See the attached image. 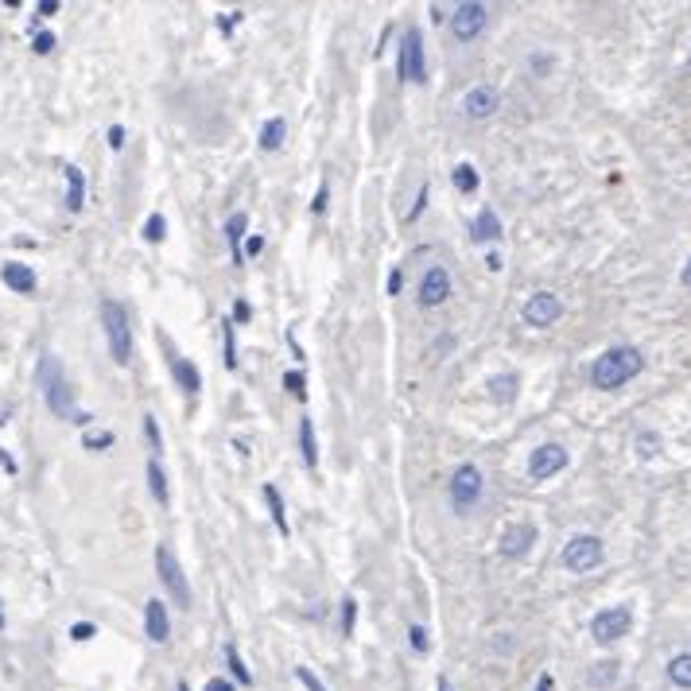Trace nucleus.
<instances>
[{
	"mask_svg": "<svg viewBox=\"0 0 691 691\" xmlns=\"http://www.w3.org/2000/svg\"><path fill=\"white\" fill-rule=\"evenodd\" d=\"M684 284H687V288H691V261H687V264H684Z\"/></svg>",
	"mask_w": 691,
	"mask_h": 691,
	"instance_id": "nucleus-50",
	"label": "nucleus"
},
{
	"mask_svg": "<svg viewBox=\"0 0 691 691\" xmlns=\"http://www.w3.org/2000/svg\"><path fill=\"white\" fill-rule=\"evenodd\" d=\"M39 393L47 408L58 416V419H74V424H90V412H82L74 404V389H70L63 366H58L55 354H43L39 358Z\"/></svg>",
	"mask_w": 691,
	"mask_h": 691,
	"instance_id": "nucleus-1",
	"label": "nucleus"
},
{
	"mask_svg": "<svg viewBox=\"0 0 691 691\" xmlns=\"http://www.w3.org/2000/svg\"><path fill=\"white\" fill-rule=\"evenodd\" d=\"M0 280L12 288V291H20V296H31L35 291V272L28 264H20V261H12V264H4V272H0Z\"/></svg>",
	"mask_w": 691,
	"mask_h": 691,
	"instance_id": "nucleus-17",
	"label": "nucleus"
},
{
	"mask_svg": "<svg viewBox=\"0 0 691 691\" xmlns=\"http://www.w3.org/2000/svg\"><path fill=\"white\" fill-rule=\"evenodd\" d=\"M401 78L412 82V86L428 82V51H424V35L416 28H408L401 39Z\"/></svg>",
	"mask_w": 691,
	"mask_h": 691,
	"instance_id": "nucleus-5",
	"label": "nucleus"
},
{
	"mask_svg": "<svg viewBox=\"0 0 691 691\" xmlns=\"http://www.w3.org/2000/svg\"><path fill=\"white\" fill-rule=\"evenodd\" d=\"M109 148H125V128L121 125L109 128Z\"/></svg>",
	"mask_w": 691,
	"mask_h": 691,
	"instance_id": "nucleus-42",
	"label": "nucleus"
},
{
	"mask_svg": "<svg viewBox=\"0 0 691 691\" xmlns=\"http://www.w3.org/2000/svg\"><path fill=\"white\" fill-rule=\"evenodd\" d=\"M602 564V540L599 536H575V540H567L564 548V567L575 571V575H587Z\"/></svg>",
	"mask_w": 691,
	"mask_h": 691,
	"instance_id": "nucleus-7",
	"label": "nucleus"
},
{
	"mask_svg": "<svg viewBox=\"0 0 691 691\" xmlns=\"http://www.w3.org/2000/svg\"><path fill=\"white\" fill-rule=\"evenodd\" d=\"M233 315H238V323H245V319H249V303L238 299V303H233Z\"/></svg>",
	"mask_w": 691,
	"mask_h": 691,
	"instance_id": "nucleus-44",
	"label": "nucleus"
},
{
	"mask_svg": "<svg viewBox=\"0 0 691 691\" xmlns=\"http://www.w3.org/2000/svg\"><path fill=\"white\" fill-rule=\"evenodd\" d=\"M148 486H151V497H156L160 505H168L171 494H168V474H163L160 459H151V462H148Z\"/></svg>",
	"mask_w": 691,
	"mask_h": 691,
	"instance_id": "nucleus-23",
	"label": "nucleus"
},
{
	"mask_svg": "<svg viewBox=\"0 0 691 691\" xmlns=\"http://www.w3.org/2000/svg\"><path fill=\"white\" fill-rule=\"evenodd\" d=\"M144 238H148V241H163V238H168V221H163L160 214H151V218L144 221Z\"/></svg>",
	"mask_w": 691,
	"mask_h": 691,
	"instance_id": "nucleus-32",
	"label": "nucleus"
},
{
	"mask_svg": "<svg viewBox=\"0 0 691 691\" xmlns=\"http://www.w3.org/2000/svg\"><path fill=\"white\" fill-rule=\"evenodd\" d=\"M171 373H175V381H179V389H183L186 396L203 393V377H198V369H194L186 358H171Z\"/></svg>",
	"mask_w": 691,
	"mask_h": 691,
	"instance_id": "nucleus-19",
	"label": "nucleus"
},
{
	"mask_svg": "<svg viewBox=\"0 0 691 691\" xmlns=\"http://www.w3.org/2000/svg\"><path fill=\"white\" fill-rule=\"evenodd\" d=\"M326 198H331V186H319V194H315V203H311V214H323V210H326Z\"/></svg>",
	"mask_w": 691,
	"mask_h": 691,
	"instance_id": "nucleus-41",
	"label": "nucleus"
},
{
	"mask_svg": "<svg viewBox=\"0 0 691 691\" xmlns=\"http://www.w3.org/2000/svg\"><path fill=\"white\" fill-rule=\"evenodd\" d=\"M408 634H412V649L416 652H428V629L424 626H412Z\"/></svg>",
	"mask_w": 691,
	"mask_h": 691,
	"instance_id": "nucleus-38",
	"label": "nucleus"
},
{
	"mask_svg": "<svg viewBox=\"0 0 691 691\" xmlns=\"http://www.w3.org/2000/svg\"><path fill=\"white\" fill-rule=\"evenodd\" d=\"M501 105V93L494 86H474L471 93L462 98V113L474 117V121H486V117H494Z\"/></svg>",
	"mask_w": 691,
	"mask_h": 691,
	"instance_id": "nucleus-14",
	"label": "nucleus"
},
{
	"mask_svg": "<svg viewBox=\"0 0 691 691\" xmlns=\"http://www.w3.org/2000/svg\"><path fill=\"white\" fill-rule=\"evenodd\" d=\"M144 436H148V443H151V451H163V436H160V424H156V416L151 412H144Z\"/></svg>",
	"mask_w": 691,
	"mask_h": 691,
	"instance_id": "nucleus-33",
	"label": "nucleus"
},
{
	"mask_svg": "<svg viewBox=\"0 0 691 691\" xmlns=\"http://www.w3.org/2000/svg\"><path fill=\"white\" fill-rule=\"evenodd\" d=\"M261 249H264V238H249V241H245V253H249V256H256Z\"/></svg>",
	"mask_w": 691,
	"mask_h": 691,
	"instance_id": "nucleus-43",
	"label": "nucleus"
},
{
	"mask_svg": "<svg viewBox=\"0 0 691 691\" xmlns=\"http://www.w3.org/2000/svg\"><path fill=\"white\" fill-rule=\"evenodd\" d=\"M245 229H249V218L241 214H229L226 218V241H229V256H233V264H241V256H245V249H241V238H245Z\"/></svg>",
	"mask_w": 691,
	"mask_h": 691,
	"instance_id": "nucleus-20",
	"label": "nucleus"
},
{
	"mask_svg": "<svg viewBox=\"0 0 691 691\" xmlns=\"http://www.w3.org/2000/svg\"><path fill=\"white\" fill-rule=\"evenodd\" d=\"M489 384H494V396H497V401H513V396H517V373H501V377H494V381H489Z\"/></svg>",
	"mask_w": 691,
	"mask_h": 691,
	"instance_id": "nucleus-28",
	"label": "nucleus"
},
{
	"mask_svg": "<svg viewBox=\"0 0 691 691\" xmlns=\"http://www.w3.org/2000/svg\"><path fill=\"white\" fill-rule=\"evenodd\" d=\"M35 12H39V16H55V12H58V0H43V4L35 8Z\"/></svg>",
	"mask_w": 691,
	"mask_h": 691,
	"instance_id": "nucleus-45",
	"label": "nucleus"
},
{
	"mask_svg": "<svg viewBox=\"0 0 691 691\" xmlns=\"http://www.w3.org/2000/svg\"><path fill=\"white\" fill-rule=\"evenodd\" d=\"M226 664H229V672L238 676V684H253V672L241 664V652H238V645H233V641L226 645Z\"/></svg>",
	"mask_w": 691,
	"mask_h": 691,
	"instance_id": "nucleus-27",
	"label": "nucleus"
},
{
	"mask_svg": "<svg viewBox=\"0 0 691 691\" xmlns=\"http://www.w3.org/2000/svg\"><path fill=\"white\" fill-rule=\"evenodd\" d=\"M221 338H226V366L238 369V338H233V319H221Z\"/></svg>",
	"mask_w": 691,
	"mask_h": 691,
	"instance_id": "nucleus-29",
	"label": "nucleus"
},
{
	"mask_svg": "<svg viewBox=\"0 0 691 691\" xmlns=\"http://www.w3.org/2000/svg\"><path fill=\"white\" fill-rule=\"evenodd\" d=\"M564 466H567V451L559 447V443H544V447H536L532 459H529V478L532 482H544V478L559 474Z\"/></svg>",
	"mask_w": 691,
	"mask_h": 691,
	"instance_id": "nucleus-11",
	"label": "nucleus"
},
{
	"mask_svg": "<svg viewBox=\"0 0 691 691\" xmlns=\"http://www.w3.org/2000/svg\"><path fill=\"white\" fill-rule=\"evenodd\" d=\"M299 447H303V462L315 471V462H319V447H315V428H311V416L299 419Z\"/></svg>",
	"mask_w": 691,
	"mask_h": 691,
	"instance_id": "nucleus-24",
	"label": "nucleus"
},
{
	"mask_svg": "<svg viewBox=\"0 0 691 691\" xmlns=\"http://www.w3.org/2000/svg\"><path fill=\"white\" fill-rule=\"evenodd\" d=\"M284 136H288L284 117H272V121H264V128H261V148H264V151H276L280 144H284Z\"/></svg>",
	"mask_w": 691,
	"mask_h": 691,
	"instance_id": "nucleus-22",
	"label": "nucleus"
},
{
	"mask_svg": "<svg viewBox=\"0 0 691 691\" xmlns=\"http://www.w3.org/2000/svg\"><path fill=\"white\" fill-rule=\"evenodd\" d=\"M66 210L70 214H78L82 206H86V179H82V171L74 168V163H66Z\"/></svg>",
	"mask_w": 691,
	"mask_h": 691,
	"instance_id": "nucleus-18",
	"label": "nucleus"
},
{
	"mask_svg": "<svg viewBox=\"0 0 691 691\" xmlns=\"http://www.w3.org/2000/svg\"><path fill=\"white\" fill-rule=\"evenodd\" d=\"M424 206H428V183H424V186H419V198H416V206H412V210H408V221H416L419 214H424Z\"/></svg>",
	"mask_w": 691,
	"mask_h": 691,
	"instance_id": "nucleus-40",
	"label": "nucleus"
},
{
	"mask_svg": "<svg viewBox=\"0 0 691 691\" xmlns=\"http://www.w3.org/2000/svg\"><path fill=\"white\" fill-rule=\"evenodd\" d=\"M657 451H661V436H652V431H641V436H637V454H641V459H652Z\"/></svg>",
	"mask_w": 691,
	"mask_h": 691,
	"instance_id": "nucleus-30",
	"label": "nucleus"
},
{
	"mask_svg": "<svg viewBox=\"0 0 691 691\" xmlns=\"http://www.w3.org/2000/svg\"><path fill=\"white\" fill-rule=\"evenodd\" d=\"M447 296H451V272L443 264H431L424 272V280H419L416 303L424 311H431V307H439V303H447Z\"/></svg>",
	"mask_w": 691,
	"mask_h": 691,
	"instance_id": "nucleus-10",
	"label": "nucleus"
},
{
	"mask_svg": "<svg viewBox=\"0 0 691 691\" xmlns=\"http://www.w3.org/2000/svg\"><path fill=\"white\" fill-rule=\"evenodd\" d=\"M478 497H482V474H478V466L462 462L451 478V505L459 513H466L471 505H478Z\"/></svg>",
	"mask_w": 691,
	"mask_h": 691,
	"instance_id": "nucleus-9",
	"label": "nucleus"
},
{
	"mask_svg": "<svg viewBox=\"0 0 691 691\" xmlns=\"http://www.w3.org/2000/svg\"><path fill=\"white\" fill-rule=\"evenodd\" d=\"M471 241L474 245H489V241H501V218L494 210H478V218L471 221Z\"/></svg>",
	"mask_w": 691,
	"mask_h": 691,
	"instance_id": "nucleus-16",
	"label": "nucleus"
},
{
	"mask_svg": "<svg viewBox=\"0 0 691 691\" xmlns=\"http://www.w3.org/2000/svg\"><path fill=\"white\" fill-rule=\"evenodd\" d=\"M206 691H233V684H229V680H210Z\"/></svg>",
	"mask_w": 691,
	"mask_h": 691,
	"instance_id": "nucleus-47",
	"label": "nucleus"
},
{
	"mask_svg": "<svg viewBox=\"0 0 691 691\" xmlns=\"http://www.w3.org/2000/svg\"><path fill=\"white\" fill-rule=\"evenodd\" d=\"M645 369V358H641V350L634 346H614V350H606V354L591 366V384L594 389H622L626 381H634L637 373Z\"/></svg>",
	"mask_w": 691,
	"mask_h": 691,
	"instance_id": "nucleus-2",
	"label": "nucleus"
},
{
	"mask_svg": "<svg viewBox=\"0 0 691 691\" xmlns=\"http://www.w3.org/2000/svg\"><path fill=\"white\" fill-rule=\"evenodd\" d=\"M284 384H288V393L296 396V401H307V384H303V373H299V369L284 373Z\"/></svg>",
	"mask_w": 691,
	"mask_h": 691,
	"instance_id": "nucleus-31",
	"label": "nucleus"
},
{
	"mask_svg": "<svg viewBox=\"0 0 691 691\" xmlns=\"http://www.w3.org/2000/svg\"><path fill=\"white\" fill-rule=\"evenodd\" d=\"M669 680L676 687H691V652H680V657L669 661Z\"/></svg>",
	"mask_w": 691,
	"mask_h": 691,
	"instance_id": "nucleus-26",
	"label": "nucleus"
},
{
	"mask_svg": "<svg viewBox=\"0 0 691 691\" xmlns=\"http://www.w3.org/2000/svg\"><path fill=\"white\" fill-rule=\"evenodd\" d=\"M436 691H451V684H447V676H439V684H436Z\"/></svg>",
	"mask_w": 691,
	"mask_h": 691,
	"instance_id": "nucleus-49",
	"label": "nucleus"
},
{
	"mask_svg": "<svg viewBox=\"0 0 691 691\" xmlns=\"http://www.w3.org/2000/svg\"><path fill=\"white\" fill-rule=\"evenodd\" d=\"M0 626H4V618H0Z\"/></svg>",
	"mask_w": 691,
	"mask_h": 691,
	"instance_id": "nucleus-53",
	"label": "nucleus"
},
{
	"mask_svg": "<svg viewBox=\"0 0 691 691\" xmlns=\"http://www.w3.org/2000/svg\"><path fill=\"white\" fill-rule=\"evenodd\" d=\"M536 691H552V676H540V684H536Z\"/></svg>",
	"mask_w": 691,
	"mask_h": 691,
	"instance_id": "nucleus-48",
	"label": "nucleus"
},
{
	"mask_svg": "<svg viewBox=\"0 0 691 691\" xmlns=\"http://www.w3.org/2000/svg\"><path fill=\"white\" fill-rule=\"evenodd\" d=\"M486 16H489V8L482 4V0H471V4H459L451 12V35L459 43H471V39H478L482 35V28H486Z\"/></svg>",
	"mask_w": 691,
	"mask_h": 691,
	"instance_id": "nucleus-8",
	"label": "nucleus"
},
{
	"mask_svg": "<svg viewBox=\"0 0 691 691\" xmlns=\"http://www.w3.org/2000/svg\"><path fill=\"white\" fill-rule=\"evenodd\" d=\"M156 575H160L163 587H168V594L175 599V606L191 610V583H186L183 567H179V559H175V552H171L168 544H160V548H156Z\"/></svg>",
	"mask_w": 691,
	"mask_h": 691,
	"instance_id": "nucleus-4",
	"label": "nucleus"
},
{
	"mask_svg": "<svg viewBox=\"0 0 691 691\" xmlns=\"http://www.w3.org/2000/svg\"><path fill=\"white\" fill-rule=\"evenodd\" d=\"M31 51H35V55H51V51H55V35H51V31H39V35L31 39Z\"/></svg>",
	"mask_w": 691,
	"mask_h": 691,
	"instance_id": "nucleus-35",
	"label": "nucleus"
},
{
	"mask_svg": "<svg viewBox=\"0 0 691 691\" xmlns=\"http://www.w3.org/2000/svg\"><path fill=\"white\" fill-rule=\"evenodd\" d=\"M144 634L151 637V641H168L171 637V622H168V606H163L160 599H148V606H144Z\"/></svg>",
	"mask_w": 691,
	"mask_h": 691,
	"instance_id": "nucleus-15",
	"label": "nucleus"
},
{
	"mask_svg": "<svg viewBox=\"0 0 691 691\" xmlns=\"http://www.w3.org/2000/svg\"><path fill=\"white\" fill-rule=\"evenodd\" d=\"M175 691H186V684H179V687H175Z\"/></svg>",
	"mask_w": 691,
	"mask_h": 691,
	"instance_id": "nucleus-52",
	"label": "nucleus"
},
{
	"mask_svg": "<svg viewBox=\"0 0 691 691\" xmlns=\"http://www.w3.org/2000/svg\"><path fill=\"white\" fill-rule=\"evenodd\" d=\"M532 540H536V529H532L529 521L509 524V529L501 532V540H497V552L505 556V559H521V556L532 548Z\"/></svg>",
	"mask_w": 691,
	"mask_h": 691,
	"instance_id": "nucleus-13",
	"label": "nucleus"
},
{
	"mask_svg": "<svg viewBox=\"0 0 691 691\" xmlns=\"http://www.w3.org/2000/svg\"><path fill=\"white\" fill-rule=\"evenodd\" d=\"M389 291H393V296L401 291V268H393V272H389Z\"/></svg>",
	"mask_w": 691,
	"mask_h": 691,
	"instance_id": "nucleus-46",
	"label": "nucleus"
},
{
	"mask_svg": "<svg viewBox=\"0 0 691 691\" xmlns=\"http://www.w3.org/2000/svg\"><path fill=\"white\" fill-rule=\"evenodd\" d=\"M264 501H268V509H272L276 529L288 536V532H291V524H288V513H284V497H280V489H276V486H264Z\"/></svg>",
	"mask_w": 691,
	"mask_h": 691,
	"instance_id": "nucleus-25",
	"label": "nucleus"
},
{
	"mask_svg": "<svg viewBox=\"0 0 691 691\" xmlns=\"http://www.w3.org/2000/svg\"><path fill=\"white\" fill-rule=\"evenodd\" d=\"M559 315H564V303L552 291H536V296L524 303V323L529 326H552Z\"/></svg>",
	"mask_w": 691,
	"mask_h": 691,
	"instance_id": "nucleus-12",
	"label": "nucleus"
},
{
	"mask_svg": "<svg viewBox=\"0 0 691 691\" xmlns=\"http://www.w3.org/2000/svg\"><path fill=\"white\" fill-rule=\"evenodd\" d=\"M629 626H634V614L626 610V606H610V610H599L591 618V634L599 645H614V641H622L629 634Z\"/></svg>",
	"mask_w": 691,
	"mask_h": 691,
	"instance_id": "nucleus-6",
	"label": "nucleus"
},
{
	"mask_svg": "<svg viewBox=\"0 0 691 691\" xmlns=\"http://www.w3.org/2000/svg\"><path fill=\"white\" fill-rule=\"evenodd\" d=\"M113 443V431H101V436H86V447L90 451H105Z\"/></svg>",
	"mask_w": 691,
	"mask_h": 691,
	"instance_id": "nucleus-37",
	"label": "nucleus"
},
{
	"mask_svg": "<svg viewBox=\"0 0 691 691\" xmlns=\"http://www.w3.org/2000/svg\"><path fill=\"white\" fill-rule=\"evenodd\" d=\"M354 626H358V602L346 599V602H342V634L350 637V634H354Z\"/></svg>",
	"mask_w": 691,
	"mask_h": 691,
	"instance_id": "nucleus-34",
	"label": "nucleus"
},
{
	"mask_svg": "<svg viewBox=\"0 0 691 691\" xmlns=\"http://www.w3.org/2000/svg\"><path fill=\"white\" fill-rule=\"evenodd\" d=\"M451 183H454V191H459V194H474L478 186H482V179H478V171H474V163H454Z\"/></svg>",
	"mask_w": 691,
	"mask_h": 691,
	"instance_id": "nucleus-21",
	"label": "nucleus"
},
{
	"mask_svg": "<svg viewBox=\"0 0 691 691\" xmlns=\"http://www.w3.org/2000/svg\"><path fill=\"white\" fill-rule=\"evenodd\" d=\"M687 74H691V55H687Z\"/></svg>",
	"mask_w": 691,
	"mask_h": 691,
	"instance_id": "nucleus-51",
	"label": "nucleus"
},
{
	"mask_svg": "<svg viewBox=\"0 0 691 691\" xmlns=\"http://www.w3.org/2000/svg\"><path fill=\"white\" fill-rule=\"evenodd\" d=\"M93 634H98V629H93L90 622H78V626H70V637H74V641H90Z\"/></svg>",
	"mask_w": 691,
	"mask_h": 691,
	"instance_id": "nucleus-39",
	"label": "nucleus"
},
{
	"mask_svg": "<svg viewBox=\"0 0 691 691\" xmlns=\"http://www.w3.org/2000/svg\"><path fill=\"white\" fill-rule=\"evenodd\" d=\"M296 680H299L303 687H307V691H326V687H323V680H319V676H315L311 669H296Z\"/></svg>",
	"mask_w": 691,
	"mask_h": 691,
	"instance_id": "nucleus-36",
	"label": "nucleus"
},
{
	"mask_svg": "<svg viewBox=\"0 0 691 691\" xmlns=\"http://www.w3.org/2000/svg\"><path fill=\"white\" fill-rule=\"evenodd\" d=\"M101 331L109 342V358L117 366L133 361V331H128V311L117 299H101Z\"/></svg>",
	"mask_w": 691,
	"mask_h": 691,
	"instance_id": "nucleus-3",
	"label": "nucleus"
}]
</instances>
